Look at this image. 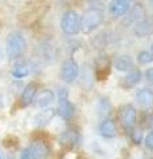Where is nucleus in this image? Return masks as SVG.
<instances>
[{"instance_id":"obj_23","label":"nucleus","mask_w":153,"mask_h":159,"mask_svg":"<svg viewBox=\"0 0 153 159\" xmlns=\"http://www.w3.org/2000/svg\"><path fill=\"white\" fill-rule=\"evenodd\" d=\"M131 138H132V142L135 143V145H140L141 141H142V133H141L140 129L133 127L131 130Z\"/></svg>"},{"instance_id":"obj_8","label":"nucleus","mask_w":153,"mask_h":159,"mask_svg":"<svg viewBox=\"0 0 153 159\" xmlns=\"http://www.w3.org/2000/svg\"><path fill=\"white\" fill-rule=\"evenodd\" d=\"M79 72H80V68H79L77 62L73 58H68L63 62V65H61L60 78L64 82L71 84L79 77Z\"/></svg>"},{"instance_id":"obj_17","label":"nucleus","mask_w":153,"mask_h":159,"mask_svg":"<svg viewBox=\"0 0 153 159\" xmlns=\"http://www.w3.org/2000/svg\"><path fill=\"white\" fill-rule=\"evenodd\" d=\"M133 32L139 37H145L149 36V34H153V21L152 20H140L139 23H136Z\"/></svg>"},{"instance_id":"obj_9","label":"nucleus","mask_w":153,"mask_h":159,"mask_svg":"<svg viewBox=\"0 0 153 159\" xmlns=\"http://www.w3.org/2000/svg\"><path fill=\"white\" fill-rule=\"evenodd\" d=\"M111 66H112V61L108 58V56H101L96 60L95 73H96V78L98 81H104L108 77V74L111 72Z\"/></svg>"},{"instance_id":"obj_6","label":"nucleus","mask_w":153,"mask_h":159,"mask_svg":"<svg viewBox=\"0 0 153 159\" xmlns=\"http://www.w3.org/2000/svg\"><path fill=\"white\" fill-rule=\"evenodd\" d=\"M80 133H79L77 129L75 127H69L67 129V130H64L61 133V135L59 137V143H60V146L63 148H65V150H72V148H75L79 143H80Z\"/></svg>"},{"instance_id":"obj_4","label":"nucleus","mask_w":153,"mask_h":159,"mask_svg":"<svg viewBox=\"0 0 153 159\" xmlns=\"http://www.w3.org/2000/svg\"><path fill=\"white\" fill-rule=\"evenodd\" d=\"M49 155V148L45 142L33 141L22 152V159H47Z\"/></svg>"},{"instance_id":"obj_25","label":"nucleus","mask_w":153,"mask_h":159,"mask_svg":"<svg viewBox=\"0 0 153 159\" xmlns=\"http://www.w3.org/2000/svg\"><path fill=\"white\" fill-rule=\"evenodd\" d=\"M145 78H146L148 84H151V85L153 86V68H149L145 72Z\"/></svg>"},{"instance_id":"obj_21","label":"nucleus","mask_w":153,"mask_h":159,"mask_svg":"<svg viewBox=\"0 0 153 159\" xmlns=\"http://www.w3.org/2000/svg\"><path fill=\"white\" fill-rule=\"evenodd\" d=\"M12 76L15 78H24V77H27L28 76V73H29V66L27 65L26 62H23V61H19L16 62L15 65L12 66Z\"/></svg>"},{"instance_id":"obj_11","label":"nucleus","mask_w":153,"mask_h":159,"mask_svg":"<svg viewBox=\"0 0 153 159\" xmlns=\"http://www.w3.org/2000/svg\"><path fill=\"white\" fill-rule=\"evenodd\" d=\"M136 102L137 105L142 109H151L153 107V90L148 88L140 89L136 94Z\"/></svg>"},{"instance_id":"obj_19","label":"nucleus","mask_w":153,"mask_h":159,"mask_svg":"<svg viewBox=\"0 0 153 159\" xmlns=\"http://www.w3.org/2000/svg\"><path fill=\"white\" fill-rule=\"evenodd\" d=\"M97 114L103 118H108L109 114L112 113V103L109 101V98L107 97H101L97 102Z\"/></svg>"},{"instance_id":"obj_16","label":"nucleus","mask_w":153,"mask_h":159,"mask_svg":"<svg viewBox=\"0 0 153 159\" xmlns=\"http://www.w3.org/2000/svg\"><path fill=\"white\" fill-rule=\"evenodd\" d=\"M33 101H36L35 103L37 107H47L55 101V93L51 89H44L39 94H36Z\"/></svg>"},{"instance_id":"obj_28","label":"nucleus","mask_w":153,"mask_h":159,"mask_svg":"<svg viewBox=\"0 0 153 159\" xmlns=\"http://www.w3.org/2000/svg\"><path fill=\"white\" fill-rule=\"evenodd\" d=\"M0 159H2V155H0Z\"/></svg>"},{"instance_id":"obj_3","label":"nucleus","mask_w":153,"mask_h":159,"mask_svg":"<svg viewBox=\"0 0 153 159\" xmlns=\"http://www.w3.org/2000/svg\"><path fill=\"white\" fill-rule=\"evenodd\" d=\"M63 119H71L75 116V105L69 99V93L67 89H59L57 93V111Z\"/></svg>"},{"instance_id":"obj_14","label":"nucleus","mask_w":153,"mask_h":159,"mask_svg":"<svg viewBox=\"0 0 153 159\" xmlns=\"http://www.w3.org/2000/svg\"><path fill=\"white\" fill-rule=\"evenodd\" d=\"M36 94H37V85H36L35 82L28 84V85L24 88V90H23L22 96H20V105L23 107L29 106L33 102V99H35V97H36Z\"/></svg>"},{"instance_id":"obj_27","label":"nucleus","mask_w":153,"mask_h":159,"mask_svg":"<svg viewBox=\"0 0 153 159\" xmlns=\"http://www.w3.org/2000/svg\"><path fill=\"white\" fill-rule=\"evenodd\" d=\"M151 52H152V54H153V44L151 45Z\"/></svg>"},{"instance_id":"obj_18","label":"nucleus","mask_w":153,"mask_h":159,"mask_svg":"<svg viewBox=\"0 0 153 159\" xmlns=\"http://www.w3.org/2000/svg\"><path fill=\"white\" fill-rule=\"evenodd\" d=\"M113 65H115V69L118 72H128L133 68V60L129 54H120V56L116 57Z\"/></svg>"},{"instance_id":"obj_12","label":"nucleus","mask_w":153,"mask_h":159,"mask_svg":"<svg viewBox=\"0 0 153 159\" xmlns=\"http://www.w3.org/2000/svg\"><path fill=\"white\" fill-rule=\"evenodd\" d=\"M98 133L100 135L105 138H115L117 135V126L116 122L112 118H104L98 126Z\"/></svg>"},{"instance_id":"obj_15","label":"nucleus","mask_w":153,"mask_h":159,"mask_svg":"<svg viewBox=\"0 0 153 159\" xmlns=\"http://www.w3.org/2000/svg\"><path fill=\"white\" fill-rule=\"evenodd\" d=\"M55 116H56L55 109H44L43 111H39L36 116L33 117V125L37 127H44L52 121Z\"/></svg>"},{"instance_id":"obj_26","label":"nucleus","mask_w":153,"mask_h":159,"mask_svg":"<svg viewBox=\"0 0 153 159\" xmlns=\"http://www.w3.org/2000/svg\"><path fill=\"white\" fill-rule=\"evenodd\" d=\"M89 3H97V2H100V0H88Z\"/></svg>"},{"instance_id":"obj_5","label":"nucleus","mask_w":153,"mask_h":159,"mask_svg":"<svg viewBox=\"0 0 153 159\" xmlns=\"http://www.w3.org/2000/svg\"><path fill=\"white\" fill-rule=\"evenodd\" d=\"M80 16L75 11H67L61 17V31L65 34H76L80 32Z\"/></svg>"},{"instance_id":"obj_1","label":"nucleus","mask_w":153,"mask_h":159,"mask_svg":"<svg viewBox=\"0 0 153 159\" xmlns=\"http://www.w3.org/2000/svg\"><path fill=\"white\" fill-rule=\"evenodd\" d=\"M27 48V41L26 37L23 36L20 32H12L9 33L6 44V52L7 57L9 60H17L19 57L23 56Z\"/></svg>"},{"instance_id":"obj_10","label":"nucleus","mask_w":153,"mask_h":159,"mask_svg":"<svg viewBox=\"0 0 153 159\" xmlns=\"http://www.w3.org/2000/svg\"><path fill=\"white\" fill-rule=\"evenodd\" d=\"M142 78V73L139 68H132L131 70H128L127 76L121 80V86L124 89H132L136 85H139Z\"/></svg>"},{"instance_id":"obj_2","label":"nucleus","mask_w":153,"mask_h":159,"mask_svg":"<svg viewBox=\"0 0 153 159\" xmlns=\"http://www.w3.org/2000/svg\"><path fill=\"white\" fill-rule=\"evenodd\" d=\"M103 20H104V15L103 11L98 8H89L88 11L84 12L83 17L80 19V25L83 32L91 33L92 31H95L96 28L101 25Z\"/></svg>"},{"instance_id":"obj_13","label":"nucleus","mask_w":153,"mask_h":159,"mask_svg":"<svg viewBox=\"0 0 153 159\" xmlns=\"http://www.w3.org/2000/svg\"><path fill=\"white\" fill-rule=\"evenodd\" d=\"M129 9H131L129 0H112L109 4V11L116 17L124 16V15L129 12Z\"/></svg>"},{"instance_id":"obj_7","label":"nucleus","mask_w":153,"mask_h":159,"mask_svg":"<svg viewBox=\"0 0 153 159\" xmlns=\"http://www.w3.org/2000/svg\"><path fill=\"white\" fill-rule=\"evenodd\" d=\"M118 117H120L121 125L127 131H131L133 127L136 126V119H137V113L133 105H124L120 107L118 111Z\"/></svg>"},{"instance_id":"obj_20","label":"nucleus","mask_w":153,"mask_h":159,"mask_svg":"<svg viewBox=\"0 0 153 159\" xmlns=\"http://www.w3.org/2000/svg\"><path fill=\"white\" fill-rule=\"evenodd\" d=\"M144 16H145V9L142 8V6H141V4H135L133 11L127 16V24L139 23Z\"/></svg>"},{"instance_id":"obj_24","label":"nucleus","mask_w":153,"mask_h":159,"mask_svg":"<svg viewBox=\"0 0 153 159\" xmlns=\"http://www.w3.org/2000/svg\"><path fill=\"white\" fill-rule=\"evenodd\" d=\"M144 145L149 151H153V130L146 134V137L144 138Z\"/></svg>"},{"instance_id":"obj_22","label":"nucleus","mask_w":153,"mask_h":159,"mask_svg":"<svg viewBox=\"0 0 153 159\" xmlns=\"http://www.w3.org/2000/svg\"><path fill=\"white\" fill-rule=\"evenodd\" d=\"M137 61L141 65H145V64H149L153 61V54L151 51H142L137 54Z\"/></svg>"}]
</instances>
